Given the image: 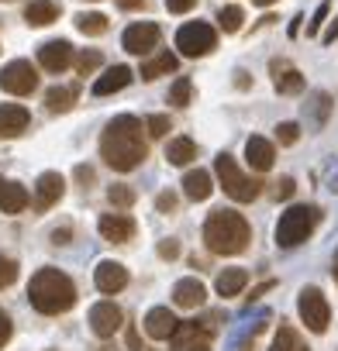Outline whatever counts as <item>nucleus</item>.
<instances>
[{"instance_id": "f257e3e1", "label": "nucleus", "mask_w": 338, "mask_h": 351, "mask_svg": "<svg viewBox=\"0 0 338 351\" xmlns=\"http://www.w3.org/2000/svg\"><path fill=\"white\" fill-rule=\"evenodd\" d=\"M148 155V145L142 138V121L131 117V114H121L114 117L104 134H100V158L114 169V172H131L145 162Z\"/></svg>"}, {"instance_id": "f03ea898", "label": "nucleus", "mask_w": 338, "mask_h": 351, "mask_svg": "<svg viewBox=\"0 0 338 351\" xmlns=\"http://www.w3.org/2000/svg\"><path fill=\"white\" fill-rule=\"evenodd\" d=\"M28 300H32V306L38 310V313H45V317H59V313H66V310H73V303H76V286H73V279L66 276V272H59V269H38L35 276H32V282H28Z\"/></svg>"}, {"instance_id": "7ed1b4c3", "label": "nucleus", "mask_w": 338, "mask_h": 351, "mask_svg": "<svg viewBox=\"0 0 338 351\" xmlns=\"http://www.w3.org/2000/svg\"><path fill=\"white\" fill-rule=\"evenodd\" d=\"M252 241V228L242 214L235 210H214L204 224V245L214 252V255H242Z\"/></svg>"}, {"instance_id": "20e7f679", "label": "nucleus", "mask_w": 338, "mask_h": 351, "mask_svg": "<svg viewBox=\"0 0 338 351\" xmlns=\"http://www.w3.org/2000/svg\"><path fill=\"white\" fill-rule=\"evenodd\" d=\"M317 221H321V210L311 207V204L286 207V210L280 214V224H276V245H280V248H297V245H304V241L314 234Z\"/></svg>"}, {"instance_id": "39448f33", "label": "nucleus", "mask_w": 338, "mask_h": 351, "mask_svg": "<svg viewBox=\"0 0 338 351\" xmlns=\"http://www.w3.org/2000/svg\"><path fill=\"white\" fill-rule=\"evenodd\" d=\"M214 176H218V183L225 186V193H228L235 204H252V200L259 197V183L249 180V176L238 169V162H235L228 152H221V155L214 158Z\"/></svg>"}, {"instance_id": "423d86ee", "label": "nucleus", "mask_w": 338, "mask_h": 351, "mask_svg": "<svg viewBox=\"0 0 338 351\" xmlns=\"http://www.w3.org/2000/svg\"><path fill=\"white\" fill-rule=\"evenodd\" d=\"M297 313H300V320H304V327L311 334H324L328 324H331V306H328V300H324V293L317 286H304L300 289Z\"/></svg>"}, {"instance_id": "0eeeda50", "label": "nucleus", "mask_w": 338, "mask_h": 351, "mask_svg": "<svg viewBox=\"0 0 338 351\" xmlns=\"http://www.w3.org/2000/svg\"><path fill=\"white\" fill-rule=\"evenodd\" d=\"M218 45V32L207 25V21H187L180 32H177V49L187 56V59H201L207 52H214Z\"/></svg>"}, {"instance_id": "6e6552de", "label": "nucleus", "mask_w": 338, "mask_h": 351, "mask_svg": "<svg viewBox=\"0 0 338 351\" xmlns=\"http://www.w3.org/2000/svg\"><path fill=\"white\" fill-rule=\"evenodd\" d=\"M35 86H38V73L25 59H14V62H8L4 69H0V90L4 93L28 97V93H35Z\"/></svg>"}, {"instance_id": "1a4fd4ad", "label": "nucleus", "mask_w": 338, "mask_h": 351, "mask_svg": "<svg viewBox=\"0 0 338 351\" xmlns=\"http://www.w3.org/2000/svg\"><path fill=\"white\" fill-rule=\"evenodd\" d=\"M214 320H218V317H211V320H204V324H197V320L180 324V330H177V337H173V351H211Z\"/></svg>"}, {"instance_id": "9d476101", "label": "nucleus", "mask_w": 338, "mask_h": 351, "mask_svg": "<svg viewBox=\"0 0 338 351\" xmlns=\"http://www.w3.org/2000/svg\"><path fill=\"white\" fill-rule=\"evenodd\" d=\"M159 38H162L159 25H152V21H135V25L124 28L121 45H124V52H131V56H148V52L159 45Z\"/></svg>"}, {"instance_id": "9b49d317", "label": "nucleus", "mask_w": 338, "mask_h": 351, "mask_svg": "<svg viewBox=\"0 0 338 351\" xmlns=\"http://www.w3.org/2000/svg\"><path fill=\"white\" fill-rule=\"evenodd\" d=\"M121 324H124V313L114 300H100L90 306V330L97 337H104V341L114 337V330H121Z\"/></svg>"}, {"instance_id": "f8f14e48", "label": "nucleus", "mask_w": 338, "mask_h": 351, "mask_svg": "<svg viewBox=\"0 0 338 351\" xmlns=\"http://www.w3.org/2000/svg\"><path fill=\"white\" fill-rule=\"evenodd\" d=\"M142 324H145V334L152 341H173L177 330H180V320H177V313L169 310V306H152Z\"/></svg>"}, {"instance_id": "ddd939ff", "label": "nucleus", "mask_w": 338, "mask_h": 351, "mask_svg": "<svg viewBox=\"0 0 338 351\" xmlns=\"http://www.w3.org/2000/svg\"><path fill=\"white\" fill-rule=\"evenodd\" d=\"M63 193H66V180H63V176L59 172H42L38 183H35V210L38 214L52 210L63 200Z\"/></svg>"}, {"instance_id": "4468645a", "label": "nucleus", "mask_w": 338, "mask_h": 351, "mask_svg": "<svg viewBox=\"0 0 338 351\" xmlns=\"http://www.w3.org/2000/svg\"><path fill=\"white\" fill-rule=\"evenodd\" d=\"M97 231H100L104 241H111V245H128L138 228H135V221H131L128 214H100Z\"/></svg>"}, {"instance_id": "2eb2a0df", "label": "nucleus", "mask_w": 338, "mask_h": 351, "mask_svg": "<svg viewBox=\"0 0 338 351\" xmlns=\"http://www.w3.org/2000/svg\"><path fill=\"white\" fill-rule=\"evenodd\" d=\"M38 66H42L45 73H63V69H69V66H73V45H69L66 38L45 42V45L38 49Z\"/></svg>"}, {"instance_id": "dca6fc26", "label": "nucleus", "mask_w": 338, "mask_h": 351, "mask_svg": "<svg viewBox=\"0 0 338 351\" xmlns=\"http://www.w3.org/2000/svg\"><path fill=\"white\" fill-rule=\"evenodd\" d=\"M93 282H97V289L100 293H107V296H114V293H121L124 286H128V269L121 265V262H100L97 269H93Z\"/></svg>"}, {"instance_id": "f3484780", "label": "nucleus", "mask_w": 338, "mask_h": 351, "mask_svg": "<svg viewBox=\"0 0 338 351\" xmlns=\"http://www.w3.org/2000/svg\"><path fill=\"white\" fill-rule=\"evenodd\" d=\"M245 162H249L256 172H269L273 162H276V148H273V141L252 134V138L245 141Z\"/></svg>"}, {"instance_id": "a211bd4d", "label": "nucleus", "mask_w": 338, "mask_h": 351, "mask_svg": "<svg viewBox=\"0 0 338 351\" xmlns=\"http://www.w3.org/2000/svg\"><path fill=\"white\" fill-rule=\"evenodd\" d=\"M204 300H207V289H204V282L201 279H180L177 286H173V303L180 306V310H197V306H204Z\"/></svg>"}, {"instance_id": "6ab92c4d", "label": "nucleus", "mask_w": 338, "mask_h": 351, "mask_svg": "<svg viewBox=\"0 0 338 351\" xmlns=\"http://www.w3.org/2000/svg\"><path fill=\"white\" fill-rule=\"evenodd\" d=\"M28 124H32L28 107H21V104H0V134H4V138L21 134Z\"/></svg>"}, {"instance_id": "aec40b11", "label": "nucleus", "mask_w": 338, "mask_h": 351, "mask_svg": "<svg viewBox=\"0 0 338 351\" xmlns=\"http://www.w3.org/2000/svg\"><path fill=\"white\" fill-rule=\"evenodd\" d=\"M183 193H187V200L204 204V200L214 193V180H211V172H207V169H194V172H187V176H183Z\"/></svg>"}, {"instance_id": "412c9836", "label": "nucleus", "mask_w": 338, "mask_h": 351, "mask_svg": "<svg viewBox=\"0 0 338 351\" xmlns=\"http://www.w3.org/2000/svg\"><path fill=\"white\" fill-rule=\"evenodd\" d=\"M131 69L128 66H114V69H107L97 83H93V97H111V93H117V90H124L128 83H131Z\"/></svg>"}, {"instance_id": "4be33fe9", "label": "nucleus", "mask_w": 338, "mask_h": 351, "mask_svg": "<svg viewBox=\"0 0 338 351\" xmlns=\"http://www.w3.org/2000/svg\"><path fill=\"white\" fill-rule=\"evenodd\" d=\"M273 83H276V93H283V97H293L304 90V76L286 62H273Z\"/></svg>"}, {"instance_id": "5701e85b", "label": "nucleus", "mask_w": 338, "mask_h": 351, "mask_svg": "<svg viewBox=\"0 0 338 351\" xmlns=\"http://www.w3.org/2000/svg\"><path fill=\"white\" fill-rule=\"evenodd\" d=\"M28 190L21 186V183H4V186H0V214H21L25 207H28Z\"/></svg>"}, {"instance_id": "b1692460", "label": "nucleus", "mask_w": 338, "mask_h": 351, "mask_svg": "<svg viewBox=\"0 0 338 351\" xmlns=\"http://www.w3.org/2000/svg\"><path fill=\"white\" fill-rule=\"evenodd\" d=\"M25 21L32 28H45V25L59 21V4L56 0H32V4L25 8Z\"/></svg>"}, {"instance_id": "393cba45", "label": "nucleus", "mask_w": 338, "mask_h": 351, "mask_svg": "<svg viewBox=\"0 0 338 351\" xmlns=\"http://www.w3.org/2000/svg\"><path fill=\"white\" fill-rule=\"evenodd\" d=\"M249 286V272L245 269H225L221 276H218V282H214V289H218V296H238L242 289Z\"/></svg>"}, {"instance_id": "a878e982", "label": "nucleus", "mask_w": 338, "mask_h": 351, "mask_svg": "<svg viewBox=\"0 0 338 351\" xmlns=\"http://www.w3.org/2000/svg\"><path fill=\"white\" fill-rule=\"evenodd\" d=\"M180 59L173 52H159L155 59L142 62V80H159V76H169V73H177Z\"/></svg>"}, {"instance_id": "bb28decb", "label": "nucleus", "mask_w": 338, "mask_h": 351, "mask_svg": "<svg viewBox=\"0 0 338 351\" xmlns=\"http://www.w3.org/2000/svg\"><path fill=\"white\" fill-rule=\"evenodd\" d=\"M166 158L173 162V165H190V162L197 158V145L180 134V138H173V141L166 145Z\"/></svg>"}, {"instance_id": "cd10ccee", "label": "nucleus", "mask_w": 338, "mask_h": 351, "mask_svg": "<svg viewBox=\"0 0 338 351\" xmlns=\"http://www.w3.org/2000/svg\"><path fill=\"white\" fill-rule=\"evenodd\" d=\"M269 351H311V348L304 344V337H300L290 324H280V330H276V337H273Z\"/></svg>"}, {"instance_id": "c85d7f7f", "label": "nucleus", "mask_w": 338, "mask_h": 351, "mask_svg": "<svg viewBox=\"0 0 338 351\" xmlns=\"http://www.w3.org/2000/svg\"><path fill=\"white\" fill-rule=\"evenodd\" d=\"M45 107H49L52 114H66V110L73 107V90H69V86H52V90L45 93Z\"/></svg>"}, {"instance_id": "c756f323", "label": "nucleus", "mask_w": 338, "mask_h": 351, "mask_svg": "<svg viewBox=\"0 0 338 351\" xmlns=\"http://www.w3.org/2000/svg\"><path fill=\"white\" fill-rule=\"evenodd\" d=\"M76 28H80L83 35L97 38V35L107 32V18H104V14H76Z\"/></svg>"}, {"instance_id": "7c9ffc66", "label": "nucleus", "mask_w": 338, "mask_h": 351, "mask_svg": "<svg viewBox=\"0 0 338 351\" xmlns=\"http://www.w3.org/2000/svg\"><path fill=\"white\" fill-rule=\"evenodd\" d=\"M242 21H245V11H242V8H235V4L218 11V25H221L228 35H235V32L242 28Z\"/></svg>"}, {"instance_id": "2f4dec72", "label": "nucleus", "mask_w": 338, "mask_h": 351, "mask_svg": "<svg viewBox=\"0 0 338 351\" xmlns=\"http://www.w3.org/2000/svg\"><path fill=\"white\" fill-rule=\"evenodd\" d=\"M107 200H111V207H131V204L138 200V193H135L131 186H124V183H114V186L107 190Z\"/></svg>"}, {"instance_id": "473e14b6", "label": "nucleus", "mask_w": 338, "mask_h": 351, "mask_svg": "<svg viewBox=\"0 0 338 351\" xmlns=\"http://www.w3.org/2000/svg\"><path fill=\"white\" fill-rule=\"evenodd\" d=\"M190 97H194V83H190L187 76H180V80L173 83V90H169V104L187 107V104H190Z\"/></svg>"}, {"instance_id": "72a5a7b5", "label": "nucleus", "mask_w": 338, "mask_h": 351, "mask_svg": "<svg viewBox=\"0 0 338 351\" xmlns=\"http://www.w3.org/2000/svg\"><path fill=\"white\" fill-rule=\"evenodd\" d=\"M145 131H148L152 138H166L169 131H173V121H169L166 114H152V117L145 121Z\"/></svg>"}, {"instance_id": "f704fd0d", "label": "nucleus", "mask_w": 338, "mask_h": 351, "mask_svg": "<svg viewBox=\"0 0 338 351\" xmlns=\"http://www.w3.org/2000/svg\"><path fill=\"white\" fill-rule=\"evenodd\" d=\"M14 279H18V262L11 255H0V289L14 286Z\"/></svg>"}, {"instance_id": "c9c22d12", "label": "nucleus", "mask_w": 338, "mask_h": 351, "mask_svg": "<svg viewBox=\"0 0 338 351\" xmlns=\"http://www.w3.org/2000/svg\"><path fill=\"white\" fill-rule=\"evenodd\" d=\"M276 141H280V145H297V141H300V128H297L293 121L276 124Z\"/></svg>"}, {"instance_id": "e433bc0d", "label": "nucleus", "mask_w": 338, "mask_h": 351, "mask_svg": "<svg viewBox=\"0 0 338 351\" xmlns=\"http://www.w3.org/2000/svg\"><path fill=\"white\" fill-rule=\"evenodd\" d=\"M100 62H104V59H100V52H97V49H90V52H83V56L76 59V69H80V76H90Z\"/></svg>"}, {"instance_id": "4c0bfd02", "label": "nucleus", "mask_w": 338, "mask_h": 351, "mask_svg": "<svg viewBox=\"0 0 338 351\" xmlns=\"http://www.w3.org/2000/svg\"><path fill=\"white\" fill-rule=\"evenodd\" d=\"M197 8V0H166V11L169 14H187Z\"/></svg>"}, {"instance_id": "58836bf2", "label": "nucleus", "mask_w": 338, "mask_h": 351, "mask_svg": "<svg viewBox=\"0 0 338 351\" xmlns=\"http://www.w3.org/2000/svg\"><path fill=\"white\" fill-rule=\"evenodd\" d=\"M328 11H331V4H328V0H324V4H321V8L314 11V21L307 25V35H317V32H321V21L328 18Z\"/></svg>"}, {"instance_id": "ea45409f", "label": "nucleus", "mask_w": 338, "mask_h": 351, "mask_svg": "<svg viewBox=\"0 0 338 351\" xmlns=\"http://www.w3.org/2000/svg\"><path fill=\"white\" fill-rule=\"evenodd\" d=\"M293 190H297V183L290 180V176H283V180L276 183V190H273V193H276V200H286V197H293Z\"/></svg>"}, {"instance_id": "a19ab883", "label": "nucleus", "mask_w": 338, "mask_h": 351, "mask_svg": "<svg viewBox=\"0 0 338 351\" xmlns=\"http://www.w3.org/2000/svg\"><path fill=\"white\" fill-rule=\"evenodd\" d=\"M11 334H14V324H11V317H8L4 310H0V348L11 341Z\"/></svg>"}, {"instance_id": "79ce46f5", "label": "nucleus", "mask_w": 338, "mask_h": 351, "mask_svg": "<svg viewBox=\"0 0 338 351\" xmlns=\"http://www.w3.org/2000/svg\"><path fill=\"white\" fill-rule=\"evenodd\" d=\"M76 180L90 190L93 186V180H97V172H93V165H76Z\"/></svg>"}, {"instance_id": "37998d69", "label": "nucleus", "mask_w": 338, "mask_h": 351, "mask_svg": "<svg viewBox=\"0 0 338 351\" xmlns=\"http://www.w3.org/2000/svg\"><path fill=\"white\" fill-rule=\"evenodd\" d=\"M155 207H159L162 214H173V210H177V197H173V193H159V197H155Z\"/></svg>"}, {"instance_id": "c03bdc74", "label": "nucleus", "mask_w": 338, "mask_h": 351, "mask_svg": "<svg viewBox=\"0 0 338 351\" xmlns=\"http://www.w3.org/2000/svg\"><path fill=\"white\" fill-rule=\"evenodd\" d=\"M177 255H180V245H177L173 238L159 245V258H177Z\"/></svg>"}, {"instance_id": "a18cd8bd", "label": "nucleus", "mask_w": 338, "mask_h": 351, "mask_svg": "<svg viewBox=\"0 0 338 351\" xmlns=\"http://www.w3.org/2000/svg\"><path fill=\"white\" fill-rule=\"evenodd\" d=\"M128 348H131V351H145V344H142V337H138L135 327H128Z\"/></svg>"}, {"instance_id": "49530a36", "label": "nucleus", "mask_w": 338, "mask_h": 351, "mask_svg": "<svg viewBox=\"0 0 338 351\" xmlns=\"http://www.w3.org/2000/svg\"><path fill=\"white\" fill-rule=\"evenodd\" d=\"M69 234H73L69 228H56V231H52V245H66V241H69Z\"/></svg>"}, {"instance_id": "de8ad7c7", "label": "nucleus", "mask_w": 338, "mask_h": 351, "mask_svg": "<svg viewBox=\"0 0 338 351\" xmlns=\"http://www.w3.org/2000/svg\"><path fill=\"white\" fill-rule=\"evenodd\" d=\"M273 286H276V282H273V279H266L262 286H256V289H252V296H249V300H259V296H266V293H269Z\"/></svg>"}, {"instance_id": "09e8293b", "label": "nucleus", "mask_w": 338, "mask_h": 351, "mask_svg": "<svg viewBox=\"0 0 338 351\" xmlns=\"http://www.w3.org/2000/svg\"><path fill=\"white\" fill-rule=\"evenodd\" d=\"M117 8L121 11H138V8H145V0H117Z\"/></svg>"}, {"instance_id": "8fccbe9b", "label": "nucleus", "mask_w": 338, "mask_h": 351, "mask_svg": "<svg viewBox=\"0 0 338 351\" xmlns=\"http://www.w3.org/2000/svg\"><path fill=\"white\" fill-rule=\"evenodd\" d=\"M335 38H338V18H335V21L328 25V32H324V42H328V45H331Z\"/></svg>"}, {"instance_id": "3c124183", "label": "nucleus", "mask_w": 338, "mask_h": 351, "mask_svg": "<svg viewBox=\"0 0 338 351\" xmlns=\"http://www.w3.org/2000/svg\"><path fill=\"white\" fill-rule=\"evenodd\" d=\"M252 4H259V8H269V4H276V0H252Z\"/></svg>"}, {"instance_id": "603ef678", "label": "nucleus", "mask_w": 338, "mask_h": 351, "mask_svg": "<svg viewBox=\"0 0 338 351\" xmlns=\"http://www.w3.org/2000/svg\"><path fill=\"white\" fill-rule=\"evenodd\" d=\"M335 276H338V252H335Z\"/></svg>"}, {"instance_id": "864d4df0", "label": "nucleus", "mask_w": 338, "mask_h": 351, "mask_svg": "<svg viewBox=\"0 0 338 351\" xmlns=\"http://www.w3.org/2000/svg\"><path fill=\"white\" fill-rule=\"evenodd\" d=\"M97 351H117V348H97Z\"/></svg>"}, {"instance_id": "5fc2aeb1", "label": "nucleus", "mask_w": 338, "mask_h": 351, "mask_svg": "<svg viewBox=\"0 0 338 351\" xmlns=\"http://www.w3.org/2000/svg\"><path fill=\"white\" fill-rule=\"evenodd\" d=\"M331 190H338V183H335V186H331Z\"/></svg>"}, {"instance_id": "6e6d98bb", "label": "nucleus", "mask_w": 338, "mask_h": 351, "mask_svg": "<svg viewBox=\"0 0 338 351\" xmlns=\"http://www.w3.org/2000/svg\"><path fill=\"white\" fill-rule=\"evenodd\" d=\"M0 186H4V180H0Z\"/></svg>"}]
</instances>
